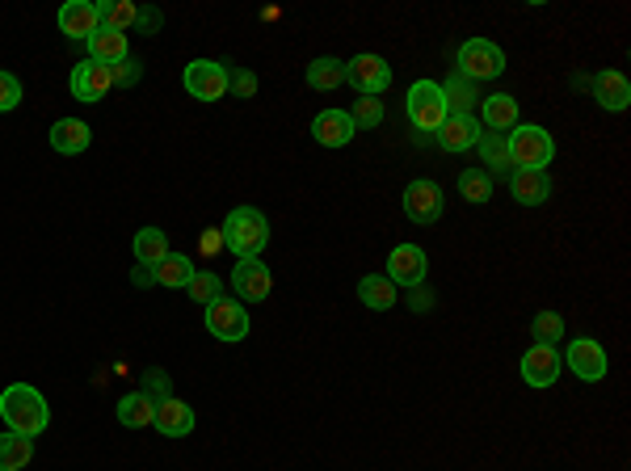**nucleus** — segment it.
Wrapping results in <instances>:
<instances>
[{
  "mask_svg": "<svg viewBox=\"0 0 631 471\" xmlns=\"http://www.w3.org/2000/svg\"><path fill=\"white\" fill-rule=\"evenodd\" d=\"M0 417H5V425L13 434L38 438L51 425V408H47V396L38 392L34 383H9L5 392H0Z\"/></svg>",
  "mask_w": 631,
  "mask_h": 471,
  "instance_id": "1",
  "label": "nucleus"
},
{
  "mask_svg": "<svg viewBox=\"0 0 631 471\" xmlns=\"http://www.w3.org/2000/svg\"><path fill=\"white\" fill-rule=\"evenodd\" d=\"M219 236H223V249L236 253V261H249V257H261V249L270 244V219L257 207H236L223 219Z\"/></svg>",
  "mask_w": 631,
  "mask_h": 471,
  "instance_id": "2",
  "label": "nucleus"
},
{
  "mask_svg": "<svg viewBox=\"0 0 631 471\" xmlns=\"http://www.w3.org/2000/svg\"><path fill=\"white\" fill-rule=\"evenodd\" d=\"M505 148H510V165L514 169H535L543 173L556 160V139L552 131L531 127V122H518V127L505 135Z\"/></svg>",
  "mask_w": 631,
  "mask_h": 471,
  "instance_id": "3",
  "label": "nucleus"
},
{
  "mask_svg": "<svg viewBox=\"0 0 631 471\" xmlns=\"http://www.w3.org/2000/svg\"><path fill=\"white\" fill-rule=\"evenodd\" d=\"M404 110H409V122L421 131V135H434L451 110H446V97H442V85L438 80H413L409 85V97H404Z\"/></svg>",
  "mask_w": 631,
  "mask_h": 471,
  "instance_id": "4",
  "label": "nucleus"
},
{
  "mask_svg": "<svg viewBox=\"0 0 631 471\" xmlns=\"http://www.w3.org/2000/svg\"><path fill=\"white\" fill-rule=\"evenodd\" d=\"M505 72V51L497 43H488V38H467V43L459 47L455 55V76L472 80V85H480V80H497Z\"/></svg>",
  "mask_w": 631,
  "mask_h": 471,
  "instance_id": "5",
  "label": "nucleus"
},
{
  "mask_svg": "<svg viewBox=\"0 0 631 471\" xmlns=\"http://www.w3.org/2000/svg\"><path fill=\"white\" fill-rule=\"evenodd\" d=\"M202 320H207V333L215 337V341H228V345H236V341H244L249 337V312H244V303H236V299H215V303H207L202 307Z\"/></svg>",
  "mask_w": 631,
  "mask_h": 471,
  "instance_id": "6",
  "label": "nucleus"
},
{
  "mask_svg": "<svg viewBox=\"0 0 631 471\" xmlns=\"http://www.w3.org/2000/svg\"><path fill=\"white\" fill-rule=\"evenodd\" d=\"M560 358H564V366H568V371H573L581 383H602L606 371H610V358H606V350H602V341H594V337H573Z\"/></svg>",
  "mask_w": 631,
  "mask_h": 471,
  "instance_id": "7",
  "label": "nucleus"
},
{
  "mask_svg": "<svg viewBox=\"0 0 631 471\" xmlns=\"http://www.w3.org/2000/svg\"><path fill=\"white\" fill-rule=\"evenodd\" d=\"M345 85H354V89H358V97H379L383 89L392 85V68H388V59H383V55H371V51L354 55L350 64H345Z\"/></svg>",
  "mask_w": 631,
  "mask_h": 471,
  "instance_id": "8",
  "label": "nucleus"
},
{
  "mask_svg": "<svg viewBox=\"0 0 631 471\" xmlns=\"http://www.w3.org/2000/svg\"><path fill=\"white\" fill-rule=\"evenodd\" d=\"M425 274H430V257H425V249H417V244H396V249L388 253V278L396 291L404 286V291H413V286H425Z\"/></svg>",
  "mask_w": 631,
  "mask_h": 471,
  "instance_id": "9",
  "label": "nucleus"
},
{
  "mask_svg": "<svg viewBox=\"0 0 631 471\" xmlns=\"http://www.w3.org/2000/svg\"><path fill=\"white\" fill-rule=\"evenodd\" d=\"M446 211V198L442 190L434 186L430 177H417L404 186V215H409L413 223H421V228H430V223H438Z\"/></svg>",
  "mask_w": 631,
  "mask_h": 471,
  "instance_id": "10",
  "label": "nucleus"
},
{
  "mask_svg": "<svg viewBox=\"0 0 631 471\" xmlns=\"http://www.w3.org/2000/svg\"><path fill=\"white\" fill-rule=\"evenodd\" d=\"M518 371H522L526 387H539L543 392V387H556V379L564 375V358H560L556 345H531V350L522 354Z\"/></svg>",
  "mask_w": 631,
  "mask_h": 471,
  "instance_id": "11",
  "label": "nucleus"
},
{
  "mask_svg": "<svg viewBox=\"0 0 631 471\" xmlns=\"http://www.w3.org/2000/svg\"><path fill=\"white\" fill-rule=\"evenodd\" d=\"M181 85L194 101H219L228 93V64H215V59H194L181 76Z\"/></svg>",
  "mask_w": 631,
  "mask_h": 471,
  "instance_id": "12",
  "label": "nucleus"
},
{
  "mask_svg": "<svg viewBox=\"0 0 631 471\" xmlns=\"http://www.w3.org/2000/svg\"><path fill=\"white\" fill-rule=\"evenodd\" d=\"M68 89H72L76 101L97 106V101L114 89V72L106 64H97V59H80V64L72 68V76H68Z\"/></svg>",
  "mask_w": 631,
  "mask_h": 471,
  "instance_id": "13",
  "label": "nucleus"
},
{
  "mask_svg": "<svg viewBox=\"0 0 631 471\" xmlns=\"http://www.w3.org/2000/svg\"><path fill=\"white\" fill-rule=\"evenodd\" d=\"M232 286H236V299L261 303V299H270V291H274V274H270V265L261 257H249V261H236Z\"/></svg>",
  "mask_w": 631,
  "mask_h": 471,
  "instance_id": "14",
  "label": "nucleus"
},
{
  "mask_svg": "<svg viewBox=\"0 0 631 471\" xmlns=\"http://www.w3.org/2000/svg\"><path fill=\"white\" fill-rule=\"evenodd\" d=\"M589 93H594V101L610 114H623L631 106V80L619 68H602L594 80H589Z\"/></svg>",
  "mask_w": 631,
  "mask_h": 471,
  "instance_id": "15",
  "label": "nucleus"
},
{
  "mask_svg": "<svg viewBox=\"0 0 631 471\" xmlns=\"http://www.w3.org/2000/svg\"><path fill=\"white\" fill-rule=\"evenodd\" d=\"M480 135H484V127H480L476 114H451L438 127V148L442 152H472L480 143Z\"/></svg>",
  "mask_w": 631,
  "mask_h": 471,
  "instance_id": "16",
  "label": "nucleus"
},
{
  "mask_svg": "<svg viewBox=\"0 0 631 471\" xmlns=\"http://www.w3.org/2000/svg\"><path fill=\"white\" fill-rule=\"evenodd\" d=\"M312 135H316L320 148H345V143H354L358 127H354L350 110H320L312 118Z\"/></svg>",
  "mask_w": 631,
  "mask_h": 471,
  "instance_id": "17",
  "label": "nucleus"
},
{
  "mask_svg": "<svg viewBox=\"0 0 631 471\" xmlns=\"http://www.w3.org/2000/svg\"><path fill=\"white\" fill-rule=\"evenodd\" d=\"M97 5L93 0H68L64 9H59V34L72 38V43H89L97 34Z\"/></svg>",
  "mask_w": 631,
  "mask_h": 471,
  "instance_id": "18",
  "label": "nucleus"
},
{
  "mask_svg": "<svg viewBox=\"0 0 631 471\" xmlns=\"http://www.w3.org/2000/svg\"><path fill=\"white\" fill-rule=\"evenodd\" d=\"M194 425H198V417H194V408H190L186 400L169 396L165 404H156L152 429H156L160 438H186V434H194Z\"/></svg>",
  "mask_w": 631,
  "mask_h": 471,
  "instance_id": "19",
  "label": "nucleus"
},
{
  "mask_svg": "<svg viewBox=\"0 0 631 471\" xmlns=\"http://www.w3.org/2000/svg\"><path fill=\"white\" fill-rule=\"evenodd\" d=\"M480 114H484V127L493 135H510L518 122H522V110H518V97L510 93H493V97H480Z\"/></svg>",
  "mask_w": 631,
  "mask_h": 471,
  "instance_id": "20",
  "label": "nucleus"
},
{
  "mask_svg": "<svg viewBox=\"0 0 631 471\" xmlns=\"http://www.w3.org/2000/svg\"><path fill=\"white\" fill-rule=\"evenodd\" d=\"M51 148L59 152V156H80L93 143V131H89V122L85 118H59V122H51Z\"/></svg>",
  "mask_w": 631,
  "mask_h": 471,
  "instance_id": "21",
  "label": "nucleus"
},
{
  "mask_svg": "<svg viewBox=\"0 0 631 471\" xmlns=\"http://www.w3.org/2000/svg\"><path fill=\"white\" fill-rule=\"evenodd\" d=\"M510 194H514L518 207H543V202L552 198V181H547V173H535V169H514Z\"/></svg>",
  "mask_w": 631,
  "mask_h": 471,
  "instance_id": "22",
  "label": "nucleus"
},
{
  "mask_svg": "<svg viewBox=\"0 0 631 471\" xmlns=\"http://www.w3.org/2000/svg\"><path fill=\"white\" fill-rule=\"evenodd\" d=\"M30 459H34V438L5 429L0 434V471H22L30 467Z\"/></svg>",
  "mask_w": 631,
  "mask_h": 471,
  "instance_id": "23",
  "label": "nucleus"
},
{
  "mask_svg": "<svg viewBox=\"0 0 631 471\" xmlns=\"http://www.w3.org/2000/svg\"><path fill=\"white\" fill-rule=\"evenodd\" d=\"M303 80H308V89L329 93V89L345 85V64H341V59H333V55H320V59H312V64H308Z\"/></svg>",
  "mask_w": 631,
  "mask_h": 471,
  "instance_id": "24",
  "label": "nucleus"
},
{
  "mask_svg": "<svg viewBox=\"0 0 631 471\" xmlns=\"http://www.w3.org/2000/svg\"><path fill=\"white\" fill-rule=\"evenodd\" d=\"M396 286L388 282V278H383V274H366L362 282H358V299L366 303V307H371V312H392V307H396Z\"/></svg>",
  "mask_w": 631,
  "mask_h": 471,
  "instance_id": "25",
  "label": "nucleus"
},
{
  "mask_svg": "<svg viewBox=\"0 0 631 471\" xmlns=\"http://www.w3.org/2000/svg\"><path fill=\"white\" fill-rule=\"evenodd\" d=\"M173 249H169V236L160 232V228H139L135 232V261L139 265H148V270H156L160 261H165Z\"/></svg>",
  "mask_w": 631,
  "mask_h": 471,
  "instance_id": "26",
  "label": "nucleus"
},
{
  "mask_svg": "<svg viewBox=\"0 0 631 471\" xmlns=\"http://www.w3.org/2000/svg\"><path fill=\"white\" fill-rule=\"evenodd\" d=\"M127 55H131V47H127V34H114V30H97V34L89 38V59H97V64L114 68L118 59H127Z\"/></svg>",
  "mask_w": 631,
  "mask_h": 471,
  "instance_id": "27",
  "label": "nucleus"
},
{
  "mask_svg": "<svg viewBox=\"0 0 631 471\" xmlns=\"http://www.w3.org/2000/svg\"><path fill=\"white\" fill-rule=\"evenodd\" d=\"M135 13L139 5H131V0H101L97 5V30H114V34H127L135 30Z\"/></svg>",
  "mask_w": 631,
  "mask_h": 471,
  "instance_id": "28",
  "label": "nucleus"
},
{
  "mask_svg": "<svg viewBox=\"0 0 631 471\" xmlns=\"http://www.w3.org/2000/svg\"><path fill=\"white\" fill-rule=\"evenodd\" d=\"M442 97H446V110H451V114H472L480 106L476 85H472V80H463V76H455V72L442 80Z\"/></svg>",
  "mask_w": 631,
  "mask_h": 471,
  "instance_id": "29",
  "label": "nucleus"
},
{
  "mask_svg": "<svg viewBox=\"0 0 631 471\" xmlns=\"http://www.w3.org/2000/svg\"><path fill=\"white\" fill-rule=\"evenodd\" d=\"M476 152H480V160H484V173L488 177H505V173H514V165H510V148H505V135H480V143H476Z\"/></svg>",
  "mask_w": 631,
  "mask_h": 471,
  "instance_id": "30",
  "label": "nucleus"
},
{
  "mask_svg": "<svg viewBox=\"0 0 631 471\" xmlns=\"http://www.w3.org/2000/svg\"><path fill=\"white\" fill-rule=\"evenodd\" d=\"M118 421L127 429H148L156 421V404L144 396V392H127L118 400Z\"/></svg>",
  "mask_w": 631,
  "mask_h": 471,
  "instance_id": "31",
  "label": "nucleus"
},
{
  "mask_svg": "<svg viewBox=\"0 0 631 471\" xmlns=\"http://www.w3.org/2000/svg\"><path fill=\"white\" fill-rule=\"evenodd\" d=\"M152 274H156V286H169V291H186V282L194 278V261H190L186 253H169Z\"/></svg>",
  "mask_w": 631,
  "mask_h": 471,
  "instance_id": "32",
  "label": "nucleus"
},
{
  "mask_svg": "<svg viewBox=\"0 0 631 471\" xmlns=\"http://www.w3.org/2000/svg\"><path fill=\"white\" fill-rule=\"evenodd\" d=\"M459 194H463V202H472V207H484V202L493 198V177H488L484 169H463L459 173Z\"/></svg>",
  "mask_w": 631,
  "mask_h": 471,
  "instance_id": "33",
  "label": "nucleus"
},
{
  "mask_svg": "<svg viewBox=\"0 0 631 471\" xmlns=\"http://www.w3.org/2000/svg\"><path fill=\"white\" fill-rule=\"evenodd\" d=\"M531 337H535V345H560L568 337L564 333V316L560 312H539L531 320Z\"/></svg>",
  "mask_w": 631,
  "mask_h": 471,
  "instance_id": "34",
  "label": "nucleus"
},
{
  "mask_svg": "<svg viewBox=\"0 0 631 471\" xmlns=\"http://www.w3.org/2000/svg\"><path fill=\"white\" fill-rule=\"evenodd\" d=\"M219 291H223V282H219V274H211V270H194V278L186 282V295H190L194 303H215Z\"/></svg>",
  "mask_w": 631,
  "mask_h": 471,
  "instance_id": "35",
  "label": "nucleus"
},
{
  "mask_svg": "<svg viewBox=\"0 0 631 471\" xmlns=\"http://www.w3.org/2000/svg\"><path fill=\"white\" fill-rule=\"evenodd\" d=\"M350 118H354L358 131H375L379 122H383V101H379V97H358L354 110H350Z\"/></svg>",
  "mask_w": 631,
  "mask_h": 471,
  "instance_id": "36",
  "label": "nucleus"
},
{
  "mask_svg": "<svg viewBox=\"0 0 631 471\" xmlns=\"http://www.w3.org/2000/svg\"><path fill=\"white\" fill-rule=\"evenodd\" d=\"M152 404H165L173 396V383H169V371H160V366H152V371H144V387H139Z\"/></svg>",
  "mask_w": 631,
  "mask_h": 471,
  "instance_id": "37",
  "label": "nucleus"
},
{
  "mask_svg": "<svg viewBox=\"0 0 631 471\" xmlns=\"http://www.w3.org/2000/svg\"><path fill=\"white\" fill-rule=\"evenodd\" d=\"M110 72H114V89H135L139 76H144V64H139L135 55H127V59H118Z\"/></svg>",
  "mask_w": 631,
  "mask_h": 471,
  "instance_id": "38",
  "label": "nucleus"
},
{
  "mask_svg": "<svg viewBox=\"0 0 631 471\" xmlns=\"http://www.w3.org/2000/svg\"><path fill=\"white\" fill-rule=\"evenodd\" d=\"M17 106H22V80L13 72H0V114H9Z\"/></svg>",
  "mask_w": 631,
  "mask_h": 471,
  "instance_id": "39",
  "label": "nucleus"
},
{
  "mask_svg": "<svg viewBox=\"0 0 631 471\" xmlns=\"http://www.w3.org/2000/svg\"><path fill=\"white\" fill-rule=\"evenodd\" d=\"M228 93H236V97H253V93H257V72L228 64Z\"/></svg>",
  "mask_w": 631,
  "mask_h": 471,
  "instance_id": "40",
  "label": "nucleus"
},
{
  "mask_svg": "<svg viewBox=\"0 0 631 471\" xmlns=\"http://www.w3.org/2000/svg\"><path fill=\"white\" fill-rule=\"evenodd\" d=\"M160 26H165V13H160V9H139L135 13V30L139 34H160Z\"/></svg>",
  "mask_w": 631,
  "mask_h": 471,
  "instance_id": "41",
  "label": "nucleus"
},
{
  "mask_svg": "<svg viewBox=\"0 0 631 471\" xmlns=\"http://www.w3.org/2000/svg\"><path fill=\"white\" fill-rule=\"evenodd\" d=\"M198 244H202V257H211V253H219L223 249V236H219V228H207L198 236Z\"/></svg>",
  "mask_w": 631,
  "mask_h": 471,
  "instance_id": "42",
  "label": "nucleus"
},
{
  "mask_svg": "<svg viewBox=\"0 0 631 471\" xmlns=\"http://www.w3.org/2000/svg\"><path fill=\"white\" fill-rule=\"evenodd\" d=\"M131 282L139 286V291H148V286H156V274L148 270V265H139V270H131Z\"/></svg>",
  "mask_w": 631,
  "mask_h": 471,
  "instance_id": "43",
  "label": "nucleus"
},
{
  "mask_svg": "<svg viewBox=\"0 0 631 471\" xmlns=\"http://www.w3.org/2000/svg\"><path fill=\"white\" fill-rule=\"evenodd\" d=\"M413 291H417V295H413V307H417V312H425V307L434 303V295H430V291H421V286H413Z\"/></svg>",
  "mask_w": 631,
  "mask_h": 471,
  "instance_id": "44",
  "label": "nucleus"
}]
</instances>
